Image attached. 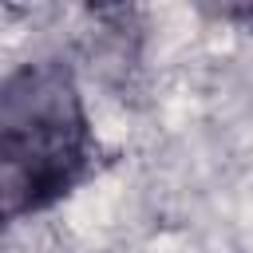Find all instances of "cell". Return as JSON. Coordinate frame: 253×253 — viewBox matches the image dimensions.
<instances>
[{
  "label": "cell",
  "instance_id": "cell-1",
  "mask_svg": "<svg viewBox=\"0 0 253 253\" xmlns=\"http://www.w3.org/2000/svg\"><path fill=\"white\" fill-rule=\"evenodd\" d=\"M99 162L75 67L63 55L16 63L0 83V202L24 221L71 198Z\"/></svg>",
  "mask_w": 253,
  "mask_h": 253
},
{
  "label": "cell",
  "instance_id": "cell-2",
  "mask_svg": "<svg viewBox=\"0 0 253 253\" xmlns=\"http://www.w3.org/2000/svg\"><path fill=\"white\" fill-rule=\"evenodd\" d=\"M217 20H225V24H237L241 32H249L253 36V4H221V8H210Z\"/></svg>",
  "mask_w": 253,
  "mask_h": 253
}]
</instances>
